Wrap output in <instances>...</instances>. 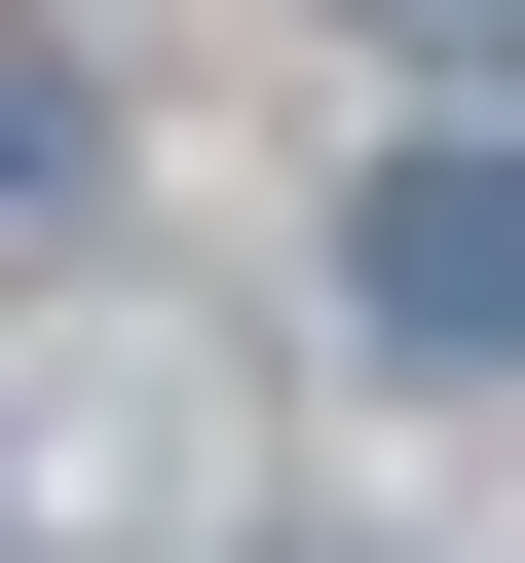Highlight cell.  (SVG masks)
Masks as SVG:
<instances>
[{
  "mask_svg": "<svg viewBox=\"0 0 525 563\" xmlns=\"http://www.w3.org/2000/svg\"><path fill=\"white\" fill-rule=\"evenodd\" d=\"M338 38H376V76H525V0H338Z\"/></svg>",
  "mask_w": 525,
  "mask_h": 563,
  "instance_id": "7a4b0ae2",
  "label": "cell"
},
{
  "mask_svg": "<svg viewBox=\"0 0 525 563\" xmlns=\"http://www.w3.org/2000/svg\"><path fill=\"white\" fill-rule=\"evenodd\" d=\"M338 301H376V339H413V376H525V151H488V113H450V151H376V188H338Z\"/></svg>",
  "mask_w": 525,
  "mask_h": 563,
  "instance_id": "6da1fadb",
  "label": "cell"
}]
</instances>
